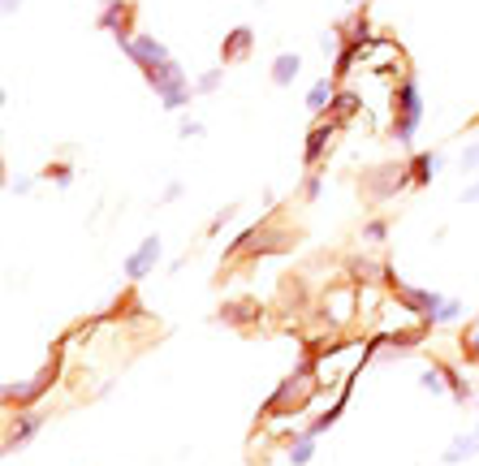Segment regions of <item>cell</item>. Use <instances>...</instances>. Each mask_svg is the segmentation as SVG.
I'll list each match as a JSON object with an SVG mask.
<instances>
[{
	"mask_svg": "<svg viewBox=\"0 0 479 466\" xmlns=\"http://www.w3.org/2000/svg\"><path fill=\"white\" fill-rule=\"evenodd\" d=\"M251 48H255V31H251V27L229 31V35H224V43H221L224 66H229V61H247V57H251Z\"/></svg>",
	"mask_w": 479,
	"mask_h": 466,
	"instance_id": "obj_10",
	"label": "cell"
},
{
	"mask_svg": "<svg viewBox=\"0 0 479 466\" xmlns=\"http://www.w3.org/2000/svg\"><path fill=\"white\" fill-rule=\"evenodd\" d=\"M333 100H337V78H319L316 87L307 91V113L324 117V113L333 108Z\"/></svg>",
	"mask_w": 479,
	"mask_h": 466,
	"instance_id": "obj_13",
	"label": "cell"
},
{
	"mask_svg": "<svg viewBox=\"0 0 479 466\" xmlns=\"http://www.w3.org/2000/svg\"><path fill=\"white\" fill-rule=\"evenodd\" d=\"M221 78H224V69H208V74H199V78H194V96H212V91L221 87Z\"/></svg>",
	"mask_w": 479,
	"mask_h": 466,
	"instance_id": "obj_21",
	"label": "cell"
},
{
	"mask_svg": "<svg viewBox=\"0 0 479 466\" xmlns=\"http://www.w3.org/2000/svg\"><path fill=\"white\" fill-rule=\"evenodd\" d=\"M475 406H479V393H475Z\"/></svg>",
	"mask_w": 479,
	"mask_h": 466,
	"instance_id": "obj_36",
	"label": "cell"
},
{
	"mask_svg": "<svg viewBox=\"0 0 479 466\" xmlns=\"http://www.w3.org/2000/svg\"><path fill=\"white\" fill-rule=\"evenodd\" d=\"M316 363H302L298 367V376H289V380H281V389L268 398V406H263V415H294V410H302L307 401H311V393H316Z\"/></svg>",
	"mask_w": 479,
	"mask_h": 466,
	"instance_id": "obj_2",
	"label": "cell"
},
{
	"mask_svg": "<svg viewBox=\"0 0 479 466\" xmlns=\"http://www.w3.org/2000/svg\"><path fill=\"white\" fill-rule=\"evenodd\" d=\"M384 237H389V225L384 221H367L363 225V242H384Z\"/></svg>",
	"mask_w": 479,
	"mask_h": 466,
	"instance_id": "obj_26",
	"label": "cell"
},
{
	"mask_svg": "<svg viewBox=\"0 0 479 466\" xmlns=\"http://www.w3.org/2000/svg\"><path fill=\"white\" fill-rule=\"evenodd\" d=\"M0 9H4V18H13V13L22 9V0H0Z\"/></svg>",
	"mask_w": 479,
	"mask_h": 466,
	"instance_id": "obj_33",
	"label": "cell"
},
{
	"mask_svg": "<svg viewBox=\"0 0 479 466\" xmlns=\"http://www.w3.org/2000/svg\"><path fill=\"white\" fill-rule=\"evenodd\" d=\"M462 315H467V307H462L458 299H445V307H441V311H436V320H432V329H436V324H458Z\"/></svg>",
	"mask_w": 479,
	"mask_h": 466,
	"instance_id": "obj_20",
	"label": "cell"
},
{
	"mask_svg": "<svg viewBox=\"0 0 479 466\" xmlns=\"http://www.w3.org/2000/svg\"><path fill=\"white\" fill-rule=\"evenodd\" d=\"M419 121H423V96H419V82L406 74L397 87V100H393V138L411 143L419 134Z\"/></svg>",
	"mask_w": 479,
	"mask_h": 466,
	"instance_id": "obj_3",
	"label": "cell"
},
{
	"mask_svg": "<svg viewBox=\"0 0 479 466\" xmlns=\"http://www.w3.org/2000/svg\"><path fill=\"white\" fill-rule=\"evenodd\" d=\"M419 384H423V389H432V398H436V393H449L441 363H436V367H423V371H419Z\"/></svg>",
	"mask_w": 479,
	"mask_h": 466,
	"instance_id": "obj_18",
	"label": "cell"
},
{
	"mask_svg": "<svg viewBox=\"0 0 479 466\" xmlns=\"http://www.w3.org/2000/svg\"><path fill=\"white\" fill-rule=\"evenodd\" d=\"M229 221H233V207H224V212H216V216H212V225H208V233H221L224 225H229Z\"/></svg>",
	"mask_w": 479,
	"mask_h": 466,
	"instance_id": "obj_29",
	"label": "cell"
},
{
	"mask_svg": "<svg viewBox=\"0 0 479 466\" xmlns=\"http://www.w3.org/2000/svg\"><path fill=\"white\" fill-rule=\"evenodd\" d=\"M255 4H268V0H255Z\"/></svg>",
	"mask_w": 479,
	"mask_h": 466,
	"instance_id": "obj_35",
	"label": "cell"
},
{
	"mask_svg": "<svg viewBox=\"0 0 479 466\" xmlns=\"http://www.w3.org/2000/svg\"><path fill=\"white\" fill-rule=\"evenodd\" d=\"M354 4H367V0H354Z\"/></svg>",
	"mask_w": 479,
	"mask_h": 466,
	"instance_id": "obj_34",
	"label": "cell"
},
{
	"mask_svg": "<svg viewBox=\"0 0 479 466\" xmlns=\"http://www.w3.org/2000/svg\"><path fill=\"white\" fill-rule=\"evenodd\" d=\"M367 186H372V195H376V199H389V195H397L402 186H411V173H406V168H397V165L376 168V173H367Z\"/></svg>",
	"mask_w": 479,
	"mask_h": 466,
	"instance_id": "obj_7",
	"label": "cell"
},
{
	"mask_svg": "<svg viewBox=\"0 0 479 466\" xmlns=\"http://www.w3.org/2000/svg\"><path fill=\"white\" fill-rule=\"evenodd\" d=\"M173 199H182V182H169L164 186V203H173Z\"/></svg>",
	"mask_w": 479,
	"mask_h": 466,
	"instance_id": "obj_31",
	"label": "cell"
},
{
	"mask_svg": "<svg viewBox=\"0 0 479 466\" xmlns=\"http://www.w3.org/2000/svg\"><path fill=\"white\" fill-rule=\"evenodd\" d=\"M298 74H302V57H298V52H281V57H272V74H268L272 87H289Z\"/></svg>",
	"mask_w": 479,
	"mask_h": 466,
	"instance_id": "obj_14",
	"label": "cell"
},
{
	"mask_svg": "<svg viewBox=\"0 0 479 466\" xmlns=\"http://www.w3.org/2000/svg\"><path fill=\"white\" fill-rule=\"evenodd\" d=\"M441 168H445V156H441V151H419L415 160L406 165V173H411V186H428Z\"/></svg>",
	"mask_w": 479,
	"mask_h": 466,
	"instance_id": "obj_11",
	"label": "cell"
},
{
	"mask_svg": "<svg viewBox=\"0 0 479 466\" xmlns=\"http://www.w3.org/2000/svg\"><path fill=\"white\" fill-rule=\"evenodd\" d=\"M43 389H48V371H39L31 380H18V384H4V401L9 406H31Z\"/></svg>",
	"mask_w": 479,
	"mask_h": 466,
	"instance_id": "obj_8",
	"label": "cell"
},
{
	"mask_svg": "<svg viewBox=\"0 0 479 466\" xmlns=\"http://www.w3.org/2000/svg\"><path fill=\"white\" fill-rule=\"evenodd\" d=\"M342 48H346V43H342V31H337V27H333V31H324V35H319V52H324V57H337Z\"/></svg>",
	"mask_w": 479,
	"mask_h": 466,
	"instance_id": "obj_22",
	"label": "cell"
},
{
	"mask_svg": "<svg viewBox=\"0 0 479 466\" xmlns=\"http://www.w3.org/2000/svg\"><path fill=\"white\" fill-rule=\"evenodd\" d=\"M333 134H337V121L328 117V121H319L316 130L307 134V151H302V160H307V168H316L319 160H324V147L333 143Z\"/></svg>",
	"mask_w": 479,
	"mask_h": 466,
	"instance_id": "obj_12",
	"label": "cell"
},
{
	"mask_svg": "<svg viewBox=\"0 0 479 466\" xmlns=\"http://www.w3.org/2000/svg\"><path fill=\"white\" fill-rule=\"evenodd\" d=\"M99 27L108 35H117V43H126L130 35V0H104V9H99Z\"/></svg>",
	"mask_w": 479,
	"mask_h": 466,
	"instance_id": "obj_6",
	"label": "cell"
},
{
	"mask_svg": "<svg viewBox=\"0 0 479 466\" xmlns=\"http://www.w3.org/2000/svg\"><path fill=\"white\" fill-rule=\"evenodd\" d=\"M48 177H52L61 190H69V186H74V168H69V165H48Z\"/></svg>",
	"mask_w": 479,
	"mask_h": 466,
	"instance_id": "obj_24",
	"label": "cell"
},
{
	"mask_svg": "<svg viewBox=\"0 0 479 466\" xmlns=\"http://www.w3.org/2000/svg\"><path fill=\"white\" fill-rule=\"evenodd\" d=\"M122 52H126V57L143 69V74H147V69H156V66H164V61H173V57H169V48L160 43L156 35H138V31L122 43Z\"/></svg>",
	"mask_w": 479,
	"mask_h": 466,
	"instance_id": "obj_4",
	"label": "cell"
},
{
	"mask_svg": "<svg viewBox=\"0 0 479 466\" xmlns=\"http://www.w3.org/2000/svg\"><path fill=\"white\" fill-rule=\"evenodd\" d=\"M328 307H333V320H350V307H354V290H337V294H328Z\"/></svg>",
	"mask_w": 479,
	"mask_h": 466,
	"instance_id": "obj_19",
	"label": "cell"
},
{
	"mask_svg": "<svg viewBox=\"0 0 479 466\" xmlns=\"http://www.w3.org/2000/svg\"><path fill=\"white\" fill-rule=\"evenodd\" d=\"M354 113H358V96H350V91H337V100H333V108H328V117L342 126V121H350Z\"/></svg>",
	"mask_w": 479,
	"mask_h": 466,
	"instance_id": "obj_17",
	"label": "cell"
},
{
	"mask_svg": "<svg viewBox=\"0 0 479 466\" xmlns=\"http://www.w3.org/2000/svg\"><path fill=\"white\" fill-rule=\"evenodd\" d=\"M143 78H147V87L156 91L160 104H164L169 113H182V108L194 100V82L186 78V69L177 66V61H164V66L147 69Z\"/></svg>",
	"mask_w": 479,
	"mask_h": 466,
	"instance_id": "obj_1",
	"label": "cell"
},
{
	"mask_svg": "<svg viewBox=\"0 0 479 466\" xmlns=\"http://www.w3.org/2000/svg\"><path fill=\"white\" fill-rule=\"evenodd\" d=\"M462 203H479V177L467 186V190H462Z\"/></svg>",
	"mask_w": 479,
	"mask_h": 466,
	"instance_id": "obj_32",
	"label": "cell"
},
{
	"mask_svg": "<svg viewBox=\"0 0 479 466\" xmlns=\"http://www.w3.org/2000/svg\"><path fill=\"white\" fill-rule=\"evenodd\" d=\"M160 251H164V246H160V237H156V233H147V237L138 242V251L126 260V276H130V281H143V276L160 264Z\"/></svg>",
	"mask_w": 479,
	"mask_h": 466,
	"instance_id": "obj_5",
	"label": "cell"
},
{
	"mask_svg": "<svg viewBox=\"0 0 479 466\" xmlns=\"http://www.w3.org/2000/svg\"><path fill=\"white\" fill-rule=\"evenodd\" d=\"M458 165H462V173H479V143H471V147H462Z\"/></svg>",
	"mask_w": 479,
	"mask_h": 466,
	"instance_id": "obj_25",
	"label": "cell"
},
{
	"mask_svg": "<svg viewBox=\"0 0 479 466\" xmlns=\"http://www.w3.org/2000/svg\"><path fill=\"white\" fill-rule=\"evenodd\" d=\"M9 190H13V195H31V190H35V177H18Z\"/></svg>",
	"mask_w": 479,
	"mask_h": 466,
	"instance_id": "obj_30",
	"label": "cell"
},
{
	"mask_svg": "<svg viewBox=\"0 0 479 466\" xmlns=\"http://www.w3.org/2000/svg\"><path fill=\"white\" fill-rule=\"evenodd\" d=\"M39 423H43V415H18V419H13V432H9V440H4V449L13 454L18 445H27V440L39 432Z\"/></svg>",
	"mask_w": 479,
	"mask_h": 466,
	"instance_id": "obj_16",
	"label": "cell"
},
{
	"mask_svg": "<svg viewBox=\"0 0 479 466\" xmlns=\"http://www.w3.org/2000/svg\"><path fill=\"white\" fill-rule=\"evenodd\" d=\"M177 134H182V138H203V121H194V117H182V121H177Z\"/></svg>",
	"mask_w": 479,
	"mask_h": 466,
	"instance_id": "obj_27",
	"label": "cell"
},
{
	"mask_svg": "<svg viewBox=\"0 0 479 466\" xmlns=\"http://www.w3.org/2000/svg\"><path fill=\"white\" fill-rule=\"evenodd\" d=\"M462 354H467V359L479 367V324H471V329L462 333Z\"/></svg>",
	"mask_w": 479,
	"mask_h": 466,
	"instance_id": "obj_23",
	"label": "cell"
},
{
	"mask_svg": "<svg viewBox=\"0 0 479 466\" xmlns=\"http://www.w3.org/2000/svg\"><path fill=\"white\" fill-rule=\"evenodd\" d=\"M475 454H479V428H471V432H458L453 440H449L445 454H441V462L458 466V462H467V458H475Z\"/></svg>",
	"mask_w": 479,
	"mask_h": 466,
	"instance_id": "obj_9",
	"label": "cell"
},
{
	"mask_svg": "<svg viewBox=\"0 0 479 466\" xmlns=\"http://www.w3.org/2000/svg\"><path fill=\"white\" fill-rule=\"evenodd\" d=\"M316 440L319 436L316 432H294V440H289V466H307L311 458H316Z\"/></svg>",
	"mask_w": 479,
	"mask_h": 466,
	"instance_id": "obj_15",
	"label": "cell"
},
{
	"mask_svg": "<svg viewBox=\"0 0 479 466\" xmlns=\"http://www.w3.org/2000/svg\"><path fill=\"white\" fill-rule=\"evenodd\" d=\"M319 190H324V177L311 173V177H307V186H302V195H307V199H319Z\"/></svg>",
	"mask_w": 479,
	"mask_h": 466,
	"instance_id": "obj_28",
	"label": "cell"
}]
</instances>
